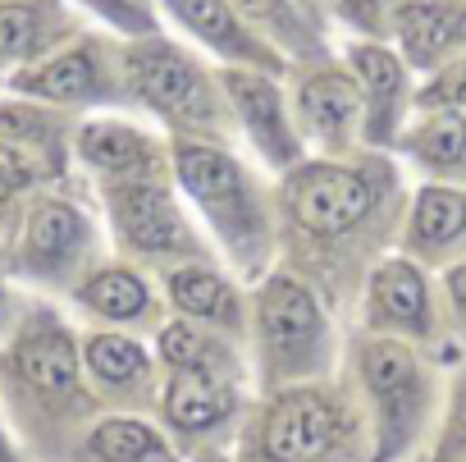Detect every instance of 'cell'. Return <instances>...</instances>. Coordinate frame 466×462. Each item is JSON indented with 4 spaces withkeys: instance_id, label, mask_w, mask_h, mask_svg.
<instances>
[{
    "instance_id": "6da1fadb",
    "label": "cell",
    "mask_w": 466,
    "mask_h": 462,
    "mask_svg": "<svg viewBox=\"0 0 466 462\" xmlns=\"http://www.w3.org/2000/svg\"><path fill=\"white\" fill-rule=\"evenodd\" d=\"M389 169L366 160L307 156L275 179V229L279 266L307 280L329 307L343 303L352 284V262L366 252L389 201ZM366 262H380L366 252Z\"/></svg>"
},
{
    "instance_id": "7a4b0ae2",
    "label": "cell",
    "mask_w": 466,
    "mask_h": 462,
    "mask_svg": "<svg viewBox=\"0 0 466 462\" xmlns=\"http://www.w3.org/2000/svg\"><path fill=\"white\" fill-rule=\"evenodd\" d=\"M0 412L28 462H74L101 403L83 375L78 325L37 298L0 344Z\"/></svg>"
},
{
    "instance_id": "3957f363",
    "label": "cell",
    "mask_w": 466,
    "mask_h": 462,
    "mask_svg": "<svg viewBox=\"0 0 466 462\" xmlns=\"http://www.w3.org/2000/svg\"><path fill=\"white\" fill-rule=\"evenodd\" d=\"M169 174L215 257L248 289L279 266L275 183H266L243 156L201 138H169Z\"/></svg>"
},
{
    "instance_id": "277c9868",
    "label": "cell",
    "mask_w": 466,
    "mask_h": 462,
    "mask_svg": "<svg viewBox=\"0 0 466 462\" xmlns=\"http://www.w3.org/2000/svg\"><path fill=\"white\" fill-rule=\"evenodd\" d=\"M361 439L366 416L357 394L329 375L252 394L228 453L233 462H366Z\"/></svg>"
},
{
    "instance_id": "5b68a950",
    "label": "cell",
    "mask_w": 466,
    "mask_h": 462,
    "mask_svg": "<svg viewBox=\"0 0 466 462\" xmlns=\"http://www.w3.org/2000/svg\"><path fill=\"white\" fill-rule=\"evenodd\" d=\"M248 366L257 394L329 380L339 371L334 307L293 271L275 266L270 275H261L248 289Z\"/></svg>"
},
{
    "instance_id": "8992f818",
    "label": "cell",
    "mask_w": 466,
    "mask_h": 462,
    "mask_svg": "<svg viewBox=\"0 0 466 462\" xmlns=\"http://www.w3.org/2000/svg\"><path fill=\"white\" fill-rule=\"evenodd\" d=\"M106 257L96 210L46 183L33 188L10 224V280L42 298H69L78 280Z\"/></svg>"
},
{
    "instance_id": "52a82bcc",
    "label": "cell",
    "mask_w": 466,
    "mask_h": 462,
    "mask_svg": "<svg viewBox=\"0 0 466 462\" xmlns=\"http://www.w3.org/2000/svg\"><path fill=\"white\" fill-rule=\"evenodd\" d=\"M101 220L115 243V257L142 266V271H165L178 262H219L201 224L192 220L187 201L174 188L169 169L96 183Z\"/></svg>"
},
{
    "instance_id": "ba28073f",
    "label": "cell",
    "mask_w": 466,
    "mask_h": 462,
    "mask_svg": "<svg viewBox=\"0 0 466 462\" xmlns=\"http://www.w3.org/2000/svg\"><path fill=\"white\" fill-rule=\"evenodd\" d=\"M352 385L357 407L366 416V462H402L430 421V366L402 339L361 334L352 344Z\"/></svg>"
},
{
    "instance_id": "9c48e42d",
    "label": "cell",
    "mask_w": 466,
    "mask_h": 462,
    "mask_svg": "<svg viewBox=\"0 0 466 462\" xmlns=\"http://www.w3.org/2000/svg\"><path fill=\"white\" fill-rule=\"evenodd\" d=\"M124 92L147 106L156 119L169 124L174 138H201V142H224L228 133V106L219 97V78H210L187 51L160 42V37H137L124 60Z\"/></svg>"
},
{
    "instance_id": "30bf717a",
    "label": "cell",
    "mask_w": 466,
    "mask_h": 462,
    "mask_svg": "<svg viewBox=\"0 0 466 462\" xmlns=\"http://www.w3.org/2000/svg\"><path fill=\"white\" fill-rule=\"evenodd\" d=\"M252 371H210V366H178L160 371L156 421L174 439L183 457L201 448H228L252 403Z\"/></svg>"
},
{
    "instance_id": "8fae6325",
    "label": "cell",
    "mask_w": 466,
    "mask_h": 462,
    "mask_svg": "<svg viewBox=\"0 0 466 462\" xmlns=\"http://www.w3.org/2000/svg\"><path fill=\"white\" fill-rule=\"evenodd\" d=\"M78 353H83V375H87L101 412H147V416H156L160 362H156V348H151L147 334L87 325V330H78Z\"/></svg>"
},
{
    "instance_id": "7c38bea8",
    "label": "cell",
    "mask_w": 466,
    "mask_h": 462,
    "mask_svg": "<svg viewBox=\"0 0 466 462\" xmlns=\"http://www.w3.org/2000/svg\"><path fill=\"white\" fill-rule=\"evenodd\" d=\"M219 92H224V106H228L233 124L243 128L248 147L257 151V160L275 179L307 160V142L298 133V119L289 115V97L275 83V74L219 69Z\"/></svg>"
},
{
    "instance_id": "4fadbf2b",
    "label": "cell",
    "mask_w": 466,
    "mask_h": 462,
    "mask_svg": "<svg viewBox=\"0 0 466 462\" xmlns=\"http://www.w3.org/2000/svg\"><path fill=\"white\" fill-rule=\"evenodd\" d=\"M156 284H160L169 316H183L228 344L248 348V325H252L248 284L224 262H178V266L156 271Z\"/></svg>"
},
{
    "instance_id": "5bb4252c",
    "label": "cell",
    "mask_w": 466,
    "mask_h": 462,
    "mask_svg": "<svg viewBox=\"0 0 466 462\" xmlns=\"http://www.w3.org/2000/svg\"><path fill=\"white\" fill-rule=\"evenodd\" d=\"M65 303L74 312H83L92 325L128 330V334H156L169 321V307L160 298L156 275L124 262V257H101Z\"/></svg>"
},
{
    "instance_id": "9a60e30c",
    "label": "cell",
    "mask_w": 466,
    "mask_h": 462,
    "mask_svg": "<svg viewBox=\"0 0 466 462\" xmlns=\"http://www.w3.org/2000/svg\"><path fill=\"white\" fill-rule=\"evenodd\" d=\"M361 325L366 334L420 344L434 334V298L420 262L411 257H380L361 280Z\"/></svg>"
},
{
    "instance_id": "2e32d148",
    "label": "cell",
    "mask_w": 466,
    "mask_h": 462,
    "mask_svg": "<svg viewBox=\"0 0 466 462\" xmlns=\"http://www.w3.org/2000/svg\"><path fill=\"white\" fill-rule=\"evenodd\" d=\"M298 133L307 142V156L311 147L320 156H343L357 138H361V87L352 74L343 69H316L298 83Z\"/></svg>"
},
{
    "instance_id": "e0dca14e",
    "label": "cell",
    "mask_w": 466,
    "mask_h": 462,
    "mask_svg": "<svg viewBox=\"0 0 466 462\" xmlns=\"http://www.w3.org/2000/svg\"><path fill=\"white\" fill-rule=\"evenodd\" d=\"M74 156L92 183H115V179H133V174L169 169V142H156L147 128H137L128 119H110V115L87 119L74 133Z\"/></svg>"
},
{
    "instance_id": "ac0fdd59",
    "label": "cell",
    "mask_w": 466,
    "mask_h": 462,
    "mask_svg": "<svg viewBox=\"0 0 466 462\" xmlns=\"http://www.w3.org/2000/svg\"><path fill=\"white\" fill-rule=\"evenodd\" d=\"M165 15L183 33H192L206 51H215L224 69H257V74L279 69V56L238 19L228 0H165Z\"/></svg>"
},
{
    "instance_id": "d6986e66",
    "label": "cell",
    "mask_w": 466,
    "mask_h": 462,
    "mask_svg": "<svg viewBox=\"0 0 466 462\" xmlns=\"http://www.w3.org/2000/svg\"><path fill=\"white\" fill-rule=\"evenodd\" d=\"M10 87L28 101H46V106H92V101H110V83L106 69L96 60L92 46H69L46 56L42 65H28L19 74H10Z\"/></svg>"
},
{
    "instance_id": "ffe728a7",
    "label": "cell",
    "mask_w": 466,
    "mask_h": 462,
    "mask_svg": "<svg viewBox=\"0 0 466 462\" xmlns=\"http://www.w3.org/2000/svg\"><path fill=\"white\" fill-rule=\"evenodd\" d=\"M74 462H183V453L174 448V439L165 435V426L147 412H101Z\"/></svg>"
},
{
    "instance_id": "44dd1931",
    "label": "cell",
    "mask_w": 466,
    "mask_h": 462,
    "mask_svg": "<svg viewBox=\"0 0 466 462\" xmlns=\"http://www.w3.org/2000/svg\"><path fill=\"white\" fill-rule=\"evenodd\" d=\"M466 243V188L452 183H425L411 197L407 224H402V257L439 262L452 248Z\"/></svg>"
},
{
    "instance_id": "7402d4cb",
    "label": "cell",
    "mask_w": 466,
    "mask_h": 462,
    "mask_svg": "<svg viewBox=\"0 0 466 462\" xmlns=\"http://www.w3.org/2000/svg\"><path fill=\"white\" fill-rule=\"evenodd\" d=\"M352 78L361 87V142L384 147L402 115V60L384 46H352Z\"/></svg>"
},
{
    "instance_id": "603a6c76",
    "label": "cell",
    "mask_w": 466,
    "mask_h": 462,
    "mask_svg": "<svg viewBox=\"0 0 466 462\" xmlns=\"http://www.w3.org/2000/svg\"><path fill=\"white\" fill-rule=\"evenodd\" d=\"M398 37L411 65H439L466 37V5L457 0H411L398 10Z\"/></svg>"
},
{
    "instance_id": "cb8c5ba5",
    "label": "cell",
    "mask_w": 466,
    "mask_h": 462,
    "mask_svg": "<svg viewBox=\"0 0 466 462\" xmlns=\"http://www.w3.org/2000/svg\"><path fill=\"white\" fill-rule=\"evenodd\" d=\"M65 37V15L46 0H0V60H42Z\"/></svg>"
},
{
    "instance_id": "d4e9b609",
    "label": "cell",
    "mask_w": 466,
    "mask_h": 462,
    "mask_svg": "<svg viewBox=\"0 0 466 462\" xmlns=\"http://www.w3.org/2000/svg\"><path fill=\"white\" fill-rule=\"evenodd\" d=\"M407 156L439 174V179H466V115L439 110L420 128L407 133Z\"/></svg>"
},
{
    "instance_id": "484cf974",
    "label": "cell",
    "mask_w": 466,
    "mask_h": 462,
    "mask_svg": "<svg viewBox=\"0 0 466 462\" xmlns=\"http://www.w3.org/2000/svg\"><path fill=\"white\" fill-rule=\"evenodd\" d=\"M0 142H15L33 156H42L56 174L65 169V156H60V119L51 110H37V101H10L0 106Z\"/></svg>"
},
{
    "instance_id": "4316f807",
    "label": "cell",
    "mask_w": 466,
    "mask_h": 462,
    "mask_svg": "<svg viewBox=\"0 0 466 462\" xmlns=\"http://www.w3.org/2000/svg\"><path fill=\"white\" fill-rule=\"evenodd\" d=\"M233 10H238V19L275 51V46H284V51H293V56H311V46H316V37H311V28L302 24V15L293 10V0H228Z\"/></svg>"
},
{
    "instance_id": "83f0119b",
    "label": "cell",
    "mask_w": 466,
    "mask_h": 462,
    "mask_svg": "<svg viewBox=\"0 0 466 462\" xmlns=\"http://www.w3.org/2000/svg\"><path fill=\"white\" fill-rule=\"evenodd\" d=\"M56 179L60 174L42 156H33V151H24L15 142H0V229L10 234V224H15L24 197L33 188H42V183H56Z\"/></svg>"
},
{
    "instance_id": "f1b7e54d",
    "label": "cell",
    "mask_w": 466,
    "mask_h": 462,
    "mask_svg": "<svg viewBox=\"0 0 466 462\" xmlns=\"http://www.w3.org/2000/svg\"><path fill=\"white\" fill-rule=\"evenodd\" d=\"M420 101H425L430 110H457V106H466V60L448 65V69L420 92Z\"/></svg>"
},
{
    "instance_id": "f546056e",
    "label": "cell",
    "mask_w": 466,
    "mask_h": 462,
    "mask_svg": "<svg viewBox=\"0 0 466 462\" xmlns=\"http://www.w3.org/2000/svg\"><path fill=\"white\" fill-rule=\"evenodd\" d=\"M443 457H466V375L452 385V398H448V421H443V444H439Z\"/></svg>"
},
{
    "instance_id": "4dcf8cb0",
    "label": "cell",
    "mask_w": 466,
    "mask_h": 462,
    "mask_svg": "<svg viewBox=\"0 0 466 462\" xmlns=\"http://www.w3.org/2000/svg\"><path fill=\"white\" fill-rule=\"evenodd\" d=\"M24 307H28V298L15 289V280H0V344H5V339H10V330L19 325Z\"/></svg>"
},
{
    "instance_id": "1f68e13d",
    "label": "cell",
    "mask_w": 466,
    "mask_h": 462,
    "mask_svg": "<svg viewBox=\"0 0 466 462\" xmlns=\"http://www.w3.org/2000/svg\"><path fill=\"white\" fill-rule=\"evenodd\" d=\"M87 5H96L101 15H110V19H115L119 28H128V33H142V28H147V19L128 5V0H87Z\"/></svg>"
},
{
    "instance_id": "d6a6232c",
    "label": "cell",
    "mask_w": 466,
    "mask_h": 462,
    "mask_svg": "<svg viewBox=\"0 0 466 462\" xmlns=\"http://www.w3.org/2000/svg\"><path fill=\"white\" fill-rule=\"evenodd\" d=\"M443 289H448V303H452V312L466 321V262L448 266V275H443Z\"/></svg>"
},
{
    "instance_id": "836d02e7",
    "label": "cell",
    "mask_w": 466,
    "mask_h": 462,
    "mask_svg": "<svg viewBox=\"0 0 466 462\" xmlns=\"http://www.w3.org/2000/svg\"><path fill=\"white\" fill-rule=\"evenodd\" d=\"M334 5L348 15V19H357V24H375V10H380V0H334Z\"/></svg>"
},
{
    "instance_id": "e575fe53",
    "label": "cell",
    "mask_w": 466,
    "mask_h": 462,
    "mask_svg": "<svg viewBox=\"0 0 466 462\" xmlns=\"http://www.w3.org/2000/svg\"><path fill=\"white\" fill-rule=\"evenodd\" d=\"M0 462H28V457L19 453V444H15L10 426H5V412H0Z\"/></svg>"
},
{
    "instance_id": "d590c367",
    "label": "cell",
    "mask_w": 466,
    "mask_h": 462,
    "mask_svg": "<svg viewBox=\"0 0 466 462\" xmlns=\"http://www.w3.org/2000/svg\"><path fill=\"white\" fill-rule=\"evenodd\" d=\"M183 462H233V453H228V448H201V453H192V457H183Z\"/></svg>"
},
{
    "instance_id": "8d00e7d4",
    "label": "cell",
    "mask_w": 466,
    "mask_h": 462,
    "mask_svg": "<svg viewBox=\"0 0 466 462\" xmlns=\"http://www.w3.org/2000/svg\"><path fill=\"white\" fill-rule=\"evenodd\" d=\"M0 280H10V234L0 229Z\"/></svg>"
}]
</instances>
